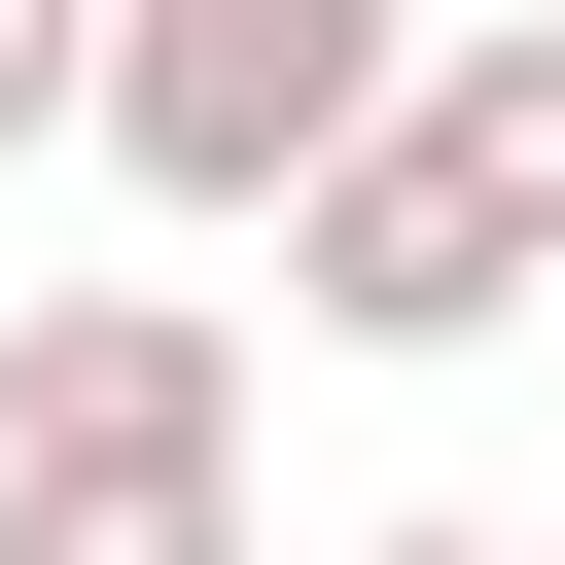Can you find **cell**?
<instances>
[{
    "mask_svg": "<svg viewBox=\"0 0 565 565\" xmlns=\"http://www.w3.org/2000/svg\"><path fill=\"white\" fill-rule=\"evenodd\" d=\"M282 318L318 353H530L565 318V0H459L424 106L282 212Z\"/></svg>",
    "mask_w": 565,
    "mask_h": 565,
    "instance_id": "6da1fadb",
    "label": "cell"
},
{
    "mask_svg": "<svg viewBox=\"0 0 565 565\" xmlns=\"http://www.w3.org/2000/svg\"><path fill=\"white\" fill-rule=\"evenodd\" d=\"M0 565H247V318L212 282L0 318Z\"/></svg>",
    "mask_w": 565,
    "mask_h": 565,
    "instance_id": "7a4b0ae2",
    "label": "cell"
},
{
    "mask_svg": "<svg viewBox=\"0 0 565 565\" xmlns=\"http://www.w3.org/2000/svg\"><path fill=\"white\" fill-rule=\"evenodd\" d=\"M388 106H424V0H106V106H71V141H106L177 247H282Z\"/></svg>",
    "mask_w": 565,
    "mask_h": 565,
    "instance_id": "3957f363",
    "label": "cell"
},
{
    "mask_svg": "<svg viewBox=\"0 0 565 565\" xmlns=\"http://www.w3.org/2000/svg\"><path fill=\"white\" fill-rule=\"evenodd\" d=\"M71 106H106V0H0V177H35Z\"/></svg>",
    "mask_w": 565,
    "mask_h": 565,
    "instance_id": "277c9868",
    "label": "cell"
},
{
    "mask_svg": "<svg viewBox=\"0 0 565 565\" xmlns=\"http://www.w3.org/2000/svg\"><path fill=\"white\" fill-rule=\"evenodd\" d=\"M353 565H530V530H459V494H424V530H353Z\"/></svg>",
    "mask_w": 565,
    "mask_h": 565,
    "instance_id": "5b68a950",
    "label": "cell"
},
{
    "mask_svg": "<svg viewBox=\"0 0 565 565\" xmlns=\"http://www.w3.org/2000/svg\"><path fill=\"white\" fill-rule=\"evenodd\" d=\"M530 353H565V318H530Z\"/></svg>",
    "mask_w": 565,
    "mask_h": 565,
    "instance_id": "8992f818",
    "label": "cell"
}]
</instances>
